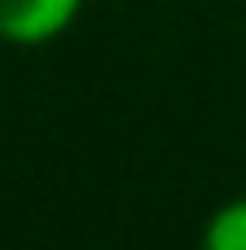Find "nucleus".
Instances as JSON below:
<instances>
[{
	"mask_svg": "<svg viewBox=\"0 0 246 250\" xmlns=\"http://www.w3.org/2000/svg\"><path fill=\"white\" fill-rule=\"evenodd\" d=\"M84 0H0V40L9 44H44L62 35Z\"/></svg>",
	"mask_w": 246,
	"mask_h": 250,
	"instance_id": "obj_1",
	"label": "nucleus"
},
{
	"mask_svg": "<svg viewBox=\"0 0 246 250\" xmlns=\"http://www.w3.org/2000/svg\"><path fill=\"white\" fill-rule=\"evenodd\" d=\"M202 250H246V198L220 207L207 224Z\"/></svg>",
	"mask_w": 246,
	"mask_h": 250,
	"instance_id": "obj_2",
	"label": "nucleus"
}]
</instances>
